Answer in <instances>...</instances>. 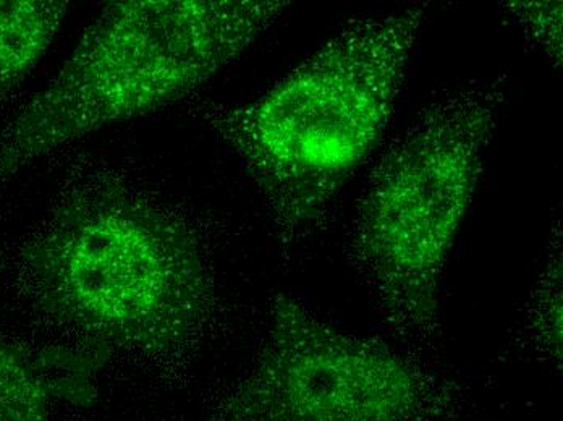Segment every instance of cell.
I'll return each instance as SVG.
<instances>
[{"instance_id":"1","label":"cell","mask_w":563,"mask_h":421,"mask_svg":"<svg viewBox=\"0 0 563 421\" xmlns=\"http://www.w3.org/2000/svg\"><path fill=\"white\" fill-rule=\"evenodd\" d=\"M426 15L415 3L352 20L256 101L198 109L245 164L285 246L321 229L379 146Z\"/></svg>"},{"instance_id":"2","label":"cell","mask_w":563,"mask_h":421,"mask_svg":"<svg viewBox=\"0 0 563 421\" xmlns=\"http://www.w3.org/2000/svg\"><path fill=\"white\" fill-rule=\"evenodd\" d=\"M20 266L31 300L109 355L180 354L214 310L211 274L187 222L117 185L58 201Z\"/></svg>"},{"instance_id":"3","label":"cell","mask_w":563,"mask_h":421,"mask_svg":"<svg viewBox=\"0 0 563 421\" xmlns=\"http://www.w3.org/2000/svg\"><path fill=\"white\" fill-rule=\"evenodd\" d=\"M508 77L432 92L380 154L358 200L350 258L397 337L439 334L441 282L496 136Z\"/></svg>"},{"instance_id":"4","label":"cell","mask_w":563,"mask_h":421,"mask_svg":"<svg viewBox=\"0 0 563 421\" xmlns=\"http://www.w3.org/2000/svg\"><path fill=\"white\" fill-rule=\"evenodd\" d=\"M284 0L109 3L0 133V187L68 143L187 98L279 22Z\"/></svg>"},{"instance_id":"5","label":"cell","mask_w":563,"mask_h":421,"mask_svg":"<svg viewBox=\"0 0 563 421\" xmlns=\"http://www.w3.org/2000/svg\"><path fill=\"white\" fill-rule=\"evenodd\" d=\"M459 409L455 385L413 357L279 293L253 368L212 421H452Z\"/></svg>"},{"instance_id":"6","label":"cell","mask_w":563,"mask_h":421,"mask_svg":"<svg viewBox=\"0 0 563 421\" xmlns=\"http://www.w3.org/2000/svg\"><path fill=\"white\" fill-rule=\"evenodd\" d=\"M106 358L88 347L31 351L0 335V421H47L53 399L89 406Z\"/></svg>"},{"instance_id":"7","label":"cell","mask_w":563,"mask_h":421,"mask_svg":"<svg viewBox=\"0 0 563 421\" xmlns=\"http://www.w3.org/2000/svg\"><path fill=\"white\" fill-rule=\"evenodd\" d=\"M67 10V2L56 0H0V102L43 59Z\"/></svg>"},{"instance_id":"8","label":"cell","mask_w":563,"mask_h":421,"mask_svg":"<svg viewBox=\"0 0 563 421\" xmlns=\"http://www.w3.org/2000/svg\"><path fill=\"white\" fill-rule=\"evenodd\" d=\"M562 292V229L558 221L549 239L544 266L531 290L523 332L533 354L559 369L563 358Z\"/></svg>"},{"instance_id":"9","label":"cell","mask_w":563,"mask_h":421,"mask_svg":"<svg viewBox=\"0 0 563 421\" xmlns=\"http://www.w3.org/2000/svg\"><path fill=\"white\" fill-rule=\"evenodd\" d=\"M504 10L555 68L562 67V2H506Z\"/></svg>"}]
</instances>
